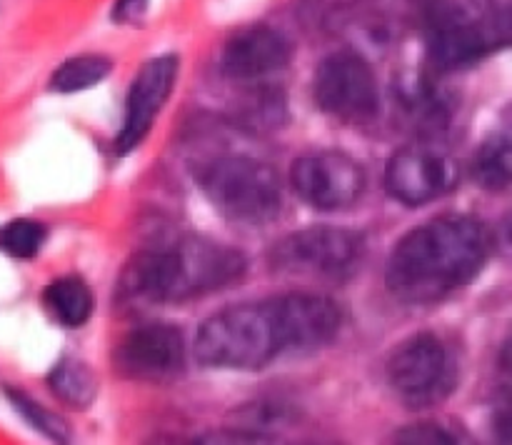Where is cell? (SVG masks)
<instances>
[{"label": "cell", "instance_id": "cell-16", "mask_svg": "<svg viewBox=\"0 0 512 445\" xmlns=\"http://www.w3.org/2000/svg\"><path fill=\"white\" fill-rule=\"evenodd\" d=\"M48 385L65 405L75 410L88 408L98 395V380L95 373L78 358H60L50 370Z\"/></svg>", "mask_w": 512, "mask_h": 445}, {"label": "cell", "instance_id": "cell-22", "mask_svg": "<svg viewBox=\"0 0 512 445\" xmlns=\"http://www.w3.org/2000/svg\"><path fill=\"white\" fill-rule=\"evenodd\" d=\"M148 10V0H118L113 8L115 23H135Z\"/></svg>", "mask_w": 512, "mask_h": 445}, {"label": "cell", "instance_id": "cell-3", "mask_svg": "<svg viewBox=\"0 0 512 445\" xmlns=\"http://www.w3.org/2000/svg\"><path fill=\"white\" fill-rule=\"evenodd\" d=\"M285 355L275 300L225 305L195 335V358L215 370H260Z\"/></svg>", "mask_w": 512, "mask_h": 445}, {"label": "cell", "instance_id": "cell-2", "mask_svg": "<svg viewBox=\"0 0 512 445\" xmlns=\"http://www.w3.org/2000/svg\"><path fill=\"white\" fill-rule=\"evenodd\" d=\"M245 268L243 250L205 235H188L133 255L120 275V290L148 303H183L238 283Z\"/></svg>", "mask_w": 512, "mask_h": 445}, {"label": "cell", "instance_id": "cell-19", "mask_svg": "<svg viewBox=\"0 0 512 445\" xmlns=\"http://www.w3.org/2000/svg\"><path fill=\"white\" fill-rule=\"evenodd\" d=\"M45 238H48V230L38 220H10L0 228V250L15 260H33L45 245Z\"/></svg>", "mask_w": 512, "mask_h": 445}, {"label": "cell", "instance_id": "cell-7", "mask_svg": "<svg viewBox=\"0 0 512 445\" xmlns=\"http://www.w3.org/2000/svg\"><path fill=\"white\" fill-rule=\"evenodd\" d=\"M313 98L330 118L343 123H370L380 113V90L373 68L358 53H333L318 65Z\"/></svg>", "mask_w": 512, "mask_h": 445}, {"label": "cell", "instance_id": "cell-24", "mask_svg": "<svg viewBox=\"0 0 512 445\" xmlns=\"http://www.w3.org/2000/svg\"><path fill=\"white\" fill-rule=\"evenodd\" d=\"M500 238H503L505 248H508L510 253H512V210H510L508 215H505L503 225H500Z\"/></svg>", "mask_w": 512, "mask_h": 445}, {"label": "cell", "instance_id": "cell-17", "mask_svg": "<svg viewBox=\"0 0 512 445\" xmlns=\"http://www.w3.org/2000/svg\"><path fill=\"white\" fill-rule=\"evenodd\" d=\"M110 70H113V63H110L108 55H73L63 65H58L55 73L50 75V90L60 95L80 93V90H88L93 85L103 83L110 75Z\"/></svg>", "mask_w": 512, "mask_h": 445}, {"label": "cell", "instance_id": "cell-1", "mask_svg": "<svg viewBox=\"0 0 512 445\" xmlns=\"http://www.w3.org/2000/svg\"><path fill=\"white\" fill-rule=\"evenodd\" d=\"M488 228L470 215H440L403 235L390 250L385 285L410 305L443 300L473 283L488 265Z\"/></svg>", "mask_w": 512, "mask_h": 445}, {"label": "cell", "instance_id": "cell-10", "mask_svg": "<svg viewBox=\"0 0 512 445\" xmlns=\"http://www.w3.org/2000/svg\"><path fill=\"white\" fill-rule=\"evenodd\" d=\"M512 45V5L478 20L455 18L430 35L428 53L435 68L460 70Z\"/></svg>", "mask_w": 512, "mask_h": 445}, {"label": "cell", "instance_id": "cell-23", "mask_svg": "<svg viewBox=\"0 0 512 445\" xmlns=\"http://www.w3.org/2000/svg\"><path fill=\"white\" fill-rule=\"evenodd\" d=\"M493 433L503 443H512V400H505L493 415Z\"/></svg>", "mask_w": 512, "mask_h": 445}, {"label": "cell", "instance_id": "cell-4", "mask_svg": "<svg viewBox=\"0 0 512 445\" xmlns=\"http://www.w3.org/2000/svg\"><path fill=\"white\" fill-rule=\"evenodd\" d=\"M198 183L215 210L233 223L268 225L283 208L278 173L253 155H213L198 168Z\"/></svg>", "mask_w": 512, "mask_h": 445}, {"label": "cell", "instance_id": "cell-18", "mask_svg": "<svg viewBox=\"0 0 512 445\" xmlns=\"http://www.w3.org/2000/svg\"><path fill=\"white\" fill-rule=\"evenodd\" d=\"M235 118L250 130H278L288 120V105L275 88L250 90L248 98L235 110Z\"/></svg>", "mask_w": 512, "mask_h": 445}, {"label": "cell", "instance_id": "cell-8", "mask_svg": "<svg viewBox=\"0 0 512 445\" xmlns=\"http://www.w3.org/2000/svg\"><path fill=\"white\" fill-rule=\"evenodd\" d=\"M290 185L305 205L335 213L358 203L365 190V170L348 153L313 150L293 163Z\"/></svg>", "mask_w": 512, "mask_h": 445}, {"label": "cell", "instance_id": "cell-20", "mask_svg": "<svg viewBox=\"0 0 512 445\" xmlns=\"http://www.w3.org/2000/svg\"><path fill=\"white\" fill-rule=\"evenodd\" d=\"M8 398H10V403H13V408L23 415L25 423L33 425L40 435H45L48 440H58V443L68 440L70 430H68V425L58 418V415H53L50 410H45L43 405H38L35 400H30L28 395L18 393V390H8Z\"/></svg>", "mask_w": 512, "mask_h": 445}, {"label": "cell", "instance_id": "cell-26", "mask_svg": "<svg viewBox=\"0 0 512 445\" xmlns=\"http://www.w3.org/2000/svg\"><path fill=\"white\" fill-rule=\"evenodd\" d=\"M503 140H505V145H508V153H510V158H512V128L505 130Z\"/></svg>", "mask_w": 512, "mask_h": 445}, {"label": "cell", "instance_id": "cell-15", "mask_svg": "<svg viewBox=\"0 0 512 445\" xmlns=\"http://www.w3.org/2000/svg\"><path fill=\"white\" fill-rule=\"evenodd\" d=\"M43 305L63 328H80L90 320L95 298L90 285L78 275H60L43 290Z\"/></svg>", "mask_w": 512, "mask_h": 445}, {"label": "cell", "instance_id": "cell-5", "mask_svg": "<svg viewBox=\"0 0 512 445\" xmlns=\"http://www.w3.org/2000/svg\"><path fill=\"white\" fill-rule=\"evenodd\" d=\"M365 258L363 235L335 225H315L280 238L268 250L273 273L340 283L358 273Z\"/></svg>", "mask_w": 512, "mask_h": 445}, {"label": "cell", "instance_id": "cell-9", "mask_svg": "<svg viewBox=\"0 0 512 445\" xmlns=\"http://www.w3.org/2000/svg\"><path fill=\"white\" fill-rule=\"evenodd\" d=\"M458 183V165L430 143L403 145L385 165V190L393 200L420 208L443 198Z\"/></svg>", "mask_w": 512, "mask_h": 445}, {"label": "cell", "instance_id": "cell-14", "mask_svg": "<svg viewBox=\"0 0 512 445\" xmlns=\"http://www.w3.org/2000/svg\"><path fill=\"white\" fill-rule=\"evenodd\" d=\"M290 63V43L268 25H250L230 35L220 55V68L233 80H260Z\"/></svg>", "mask_w": 512, "mask_h": 445}, {"label": "cell", "instance_id": "cell-12", "mask_svg": "<svg viewBox=\"0 0 512 445\" xmlns=\"http://www.w3.org/2000/svg\"><path fill=\"white\" fill-rule=\"evenodd\" d=\"M178 73L180 58L173 53L150 58L135 73L133 83L128 88V98H125L123 125H120L118 138H115V148H118L120 155L135 150L148 138L160 110L165 108L175 83H178Z\"/></svg>", "mask_w": 512, "mask_h": 445}, {"label": "cell", "instance_id": "cell-21", "mask_svg": "<svg viewBox=\"0 0 512 445\" xmlns=\"http://www.w3.org/2000/svg\"><path fill=\"white\" fill-rule=\"evenodd\" d=\"M395 443H453V435L438 425H410L395 435Z\"/></svg>", "mask_w": 512, "mask_h": 445}, {"label": "cell", "instance_id": "cell-13", "mask_svg": "<svg viewBox=\"0 0 512 445\" xmlns=\"http://www.w3.org/2000/svg\"><path fill=\"white\" fill-rule=\"evenodd\" d=\"M273 300L285 353L303 355L325 348L343 328V310L328 295L288 293Z\"/></svg>", "mask_w": 512, "mask_h": 445}, {"label": "cell", "instance_id": "cell-25", "mask_svg": "<svg viewBox=\"0 0 512 445\" xmlns=\"http://www.w3.org/2000/svg\"><path fill=\"white\" fill-rule=\"evenodd\" d=\"M500 365H503L505 373H508L512 378V338L508 340V343H505L503 353H500Z\"/></svg>", "mask_w": 512, "mask_h": 445}, {"label": "cell", "instance_id": "cell-6", "mask_svg": "<svg viewBox=\"0 0 512 445\" xmlns=\"http://www.w3.org/2000/svg\"><path fill=\"white\" fill-rule=\"evenodd\" d=\"M385 378L408 408H433L458 385V358L435 333H415L388 355Z\"/></svg>", "mask_w": 512, "mask_h": 445}, {"label": "cell", "instance_id": "cell-11", "mask_svg": "<svg viewBox=\"0 0 512 445\" xmlns=\"http://www.w3.org/2000/svg\"><path fill=\"white\" fill-rule=\"evenodd\" d=\"M113 368L140 383H165L183 375L185 338L168 323H148L130 330L113 353Z\"/></svg>", "mask_w": 512, "mask_h": 445}]
</instances>
